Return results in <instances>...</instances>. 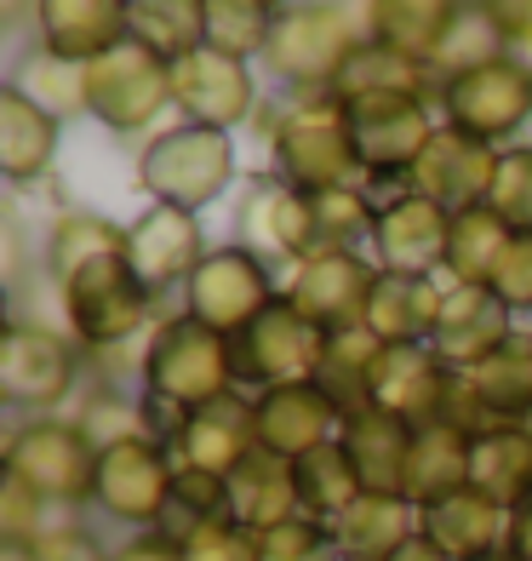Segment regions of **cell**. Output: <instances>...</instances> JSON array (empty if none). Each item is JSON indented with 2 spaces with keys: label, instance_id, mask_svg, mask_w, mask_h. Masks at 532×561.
<instances>
[{
  "label": "cell",
  "instance_id": "cell-36",
  "mask_svg": "<svg viewBox=\"0 0 532 561\" xmlns=\"http://www.w3.org/2000/svg\"><path fill=\"white\" fill-rule=\"evenodd\" d=\"M132 41L177 64L207 46V0H132Z\"/></svg>",
  "mask_w": 532,
  "mask_h": 561
},
{
  "label": "cell",
  "instance_id": "cell-58",
  "mask_svg": "<svg viewBox=\"0 0 532 561\" xmlns=\"http://www.w3.org/2000/svg\"><path fill=\"white\" fill-rule=\"evenodd\" d=\"M527 344H532V333H527Z\"/></svg>",
  "mask_w": 532,
  "mask_h": 561
},
{
  "label": "cell",
  "instance_id": "cell-37",
  "mask_svg": "<svg viewBox=\"0 0 532 561\" xmlns=\"http://www.w3.org/2000/svg\"><path fill=\"white\" fill-rule=\"evenodd\" d=\"M516 229L504 224L493 207H475L452 218V247H447V275L464 280V287H493L498 259L510 252Z\"/></svg>",
  "mask_w": 532,
  "mask_h": 561
},
{
  "label": "cell",
  "instance_id": "cell-32",
  "mask_svg": "<svg viewBox=\"0 0 532 561\" xmlns=\"http://www.w3.org/2000/svg\"><path fill=\"white\" fill-rule=\"evenodd\" d=\"M470 488L516 510L532 499V430L527 424H487L470 442Z\"/></svg>",
  "mask_w": 532,
  "mask_h": 561
},
{
  "label": "cell",
  "instance_id": "cell-11",
  "mask_svg": "<svg viewBox=\"0 0 532 561\" xmlns=\"http://www.w3.org/2000/svg\"><path fill=\"white\" fill-rule=\"evenodd\" d=\"M172 104V64L149 46L126 41L97 64H86V115L109 133H143Z\"/></svg>",
  "mask_w": 532,
  "mask_h": 561
},
{
  "label": "cell",
  "instance_id": "cell-33",
  "mask_svg": "<svg viewBox=\"0 0 532 561\" xmlns=\"http://www.w3.org/2000/svg\"><path fill=\"white\" fill-rule=\"evenodd\" d=\"M470 430L459 424H424L413 436V458H407V488L401 499H413L418 510L441 504L452 493L470 488Z\"/></svg>",
  "mask_w": 532,
  "mask_h": 561
},
{
  "label": "cell",
  "instance_id": "cell-22",
  "mask_svg": "<svg viewBox=\"0 0 532 561\" xmlns=\"http://www.w3.org/2000/svg\"><path fill=\"white\" fill-rule=\"evenodd\" d=\"M35 46L63 64H97L132 41V0H35Z\"/></svg>",
  "mask_w": 532,
  "mask_h": 561
},
{
  "label": "cell",
  "instance_id": "cell-41",
  "mask_svg": "<svg viewBox=\"0 0 532 561\" xmlns=\"http://www.w3.org/2000/svg\"><path fill=\"white\" fill-rule=\"evenodd\" d=\"M275 35V7L264 0H207V46L230 58H264V46Z\"/></svg>",
  "mask_w": 532,
  "mask_h": 561
},
{
  "label": "cell",
  "instance_id": "cell-15",
  "mask_svg": "<svg viewBox=\"0 0 532 561\" xmlns=\"http://www.w3.org/2000/svg\"><path fill=\"white\" fill-rule=\"evenodd\" d=\"M372 280L378 270L361 259V252H344V247H321L310 252L292 280H287V304L303 316V321H315L326 339L333 333H349V327H367V298H372Z\"/></svg>",
  "mask_w": 532,
  "mask_h": 561
},
{
  "label": "cell",
  "instance_id": "cell-17",
  "mask_svg": "<svg viewBox=\"0 0 532 561\" xmlns=\"http://www.w3.org/2000/svg\"><path fill=\"white\" fill-rule=\"evenodd\" d=\"M447 247H452V213L436 207L429 195H418V190L401 184L395 195L378 201V218H372L378 270L441 275V270H447Z\"/></svg>",
  "mask_w": 532,
  "mask_h": 561
},
{
  "label": "cell",
  "instance_id": "cell-9",
  "mask_svg": "<svg viewBox=\"0 0 532 561\" xmlns=\"http://www.w3.org/2000/svg\"><path fill=\"white\" fill-rule=\"evenodd\" d=\"M441 126H459V133L481 138V144H504L516 138L532 121V64L521 53H504L493 64H475L464 75L441 81Z\"/></svg>",
  "mask_w": 532,
  "mask_h": 561
},
{
  "label": "cell",
  "instance_id": "cell-6",
  "mask_svg": "<svg viewBox=\"0 0 532 561\" xmlns=\"http://www.w3.org/2000/svg\"><path fill=\"white\" fill-rule=\"evenodd\" d=\"M7 476L23 481L35 499L46 504H92V481H97V442L86 436L81 419H23L7 436Z\"/></svg>",
  "mask_w": 532,
  "mask_h": 561
},
{
  "label": "cell",
  "instance_id": "cell-4",
  "mask_svg": "<svg viewBox=\"0 0 532 561\" xmlns=\"http://www.w3.org/2000/svg\"><path fill=\"white\" fill-rule=\"evenodd\" d=\"M138 184L155 207H184V213L212 207L235 184V138L218 133V126L177 121L143 144Z\"/></svg>",
  "mask_w": 532,
  "mask_h": 561
},
{
  "label": "cell",
  "instance_id": "cell-28",
  "mask_svg": "<svg viewBox=\"0 0 532 561\" xmlns=\"http://www.w3.org/2000/svg\"><path fill=\"white\" fill-rule=\"evenodd\" d=\"M424 533V510L401 493H361L333 522V545L344 561H390L407 539Z\"/></svg>",
  "mask_w": 532,
  "mask_h": 561
},
{
  "label": "cell",
  "instance_id": "cell-23",
  "mask_svg": "<svg viewBox=\"0 0 532 561\" xmlns=\"http://www.w3.org/2000/svg\"><path fill=\"white\" fill-rule=\"evenodd\" d=\"M126 252H132V270L149 293L166 287H189V275L207 259V236H200V213L184 207H149L126 224Z\"/></svg>",
  "mask_w": 532,
  "mask_h": 561
},
{
  "label": "cell",
  "instance_id": "cell-2",
  "mask_svg": "<svg viewBox=\"0 0 532 561\" xmlns=\"http://www.w3.org/2000/svg\"><path fill=\"white\" fill-rule=\"evenodd\" d=\"M138 378H143V413L155 419L149 430L161 442L177 430L184 413L241 390L235 385V344L223 333H212V327H200L195 316H166L149 333Z\"/></svg>",
  "mask_w": 532,
  "mask_h": 561
},
{
  "label": "cell",
  "instance_id": "cell-30",
  "mask_svg": "<svg viewBox=\"0 0 532 561\" xmlns=\"http://www.w3.org/2000/svg\"><path fill=\"white\" fill-rule=\"evenodd\" d=\"M58 115L35 104L23 87H0V172L12 184H35V178L53 172V156H58Z\"/></svg>",
  "mask_w": 532,
  "mask_h": 561
},
{
  "label": "cell",
  "instance_id": "cell-46",
  "mask_svg": "<svg viewBox=\"0 0 532 561\" xmlns=\"http://www.w3.org/2000/svg\"><path fill=\"white\" fill-rule=\"evenodd\" d=\"M258 539H264V561H344L333 545V527L315 516H292L281 527L258 533Z\"/></svg>",
  "mask_w": 532,
  "mask_h": 561
},
{
  "label": "cell",
  "instance_id": "cell-40",
  "mask_svg": "<svg viewBox=\"0 0 532 561\" xmlns=\"http://www.w3.org/2000/svg\"><path fill=\"white\" fill-rule=\"evenodd\" d=\"M504 53H516V46L504 41V30L493 23V12L475 7V0H464V12L452 18V30H447V41H441L436 64H429V75L452 81V75H464V69H475V64H493V58H504Z\"/></svg>",
  "mask_w": 532,
  "mask_h": 561
},
{
  "label": "cell",
  "instance_id": "cell-43",
  "mask_svg": "<svg viewBox=\"0 0 532 561\" xmlns=\"http://www.w3.org/2000/svg\"><path fill=\"white\" fill-rule=\"evenodd\" d=\"M310 207H315V236H321V247H344V252L361 247V241L372 236V218H378V201H372L361 184L321 190V195H310Z\"/></svg>",
  "mask_w": 532,
  "mask_h": 561
},
{
  "label": "cell",
  "instance_id": "cell-29",
  "mask_svg": "<svg viewBox=\"0 0 532 561\" xmlns=\"http://www.w3.org/2000/svg\"><path fill=\"white\" fill-rule=\"evenodd\" d=\"M413 424H401L395 413H378V407H361L349 413L338 442L349 453V465L361 470V488L367 493H401L407 488V458H413Z\"/></svg>",
  "mask_w": 532,
  "mask_h": 561
},
{
  "label": "cell",
  "instance_id": "cell-8",
  "mask_svg": "<svg viewBox=\"0 0 532 561\" xmlns=\"http://www.w3.org/2000/svg\"><path fill=\"white\" fill-rule=\"evenodd\" d=\"M172 493H177V465H172L161 436H126V442L97 447L92 504L104 510L109 522L155 533L172 510Z\"/></svg>",
  "mask_w": 532,
  "mask_h": 561
},
{
  "label": "cell",
  "instance_id": "cell-51",
  "mask_svg": "<svg viewBox=\"0 0 532 561\" xmlns=\"http://www.w3.org/2000/svg\"><path fill=\"white\" fill-rule=\"evenodd\" d=\"M115 561H184V545L172 539V533H138V539H126L115 550Z\"/></svg>",
  "mask_w": 532,
  "mask_h": 561
},
{
  "label": "cell",
  "instance_id": "cell-48",
  "mask_svg": "<svg viewBox=\"0 0 532 561\" xmlns=\"http://www.w3.org/2000/svg\"><path fill=\"white\" fill-rule=\"evenodd\" d=\"M35 561H115V550H104L92 527L81 522H58L35 539Z\"/></svg>",
  "mask_w": 532,
  "mask_h": 561
},
{
  "label": "cell",
  "instance_id": "cell-7",
  "mask_svg": "<svg viewBox=\"0 0 532 561\" xmlns=\"http://www.w3.org/2000/svg\"><path fill=\"white\" fill-rule=\"evenodd\" d=\"M338 104L349 110V138L367 184H407L429 138L441 133L418 92H367V98H338Z\"/></svg>",
  "mask_w": 532,
  "mask_h": 561
},
{
  "label": "cell",
  "instance_id": "cell-20",
  "mask_svg": "<svg viewBox=\"0 0 532 561\" xmlns=\"http://www.w3.org/2000/svg\"><path fill=\"white\" fill-rule=\"evenodd\" d=\"M166 453L177 470H207V476H223L241 465L246 453H258V419H252V396H223V401H207L195 413L177 419V430L166 436Z\"/></svg>",
  "mask_w": 532,
  "mask_h": 561
},
{
  "label": "cell",
  "instance_id": "cell-38",
  "mask_svg": "<svg viewBox=\"0 0 532 561\" xmlns=\"http://www.w3.org/2000/svg\"><path fill=\"white\" fill-rule=\"evenodd\" d=\"M429 81H436L429 64L401 58V53H390V46H378V41H361L355 58L344 64L333 98H367V92H418V98H429Z\"/></svg>",
  "mask_w": 532,
  "mask_h": 561
},
{
  "label": "cell",
  "instance_id": "cell-49",
  "mask_svg": "<svg viewBox=\"0 0 532 561\" xmlns=\"http://www.w3.org/2000/svg\"><path fill=\"white\" fill-rule=\"evenodd\" d=\"M493 293L504 298V310H532V236H516L510 252L493 270Z\"/></svg>",
  "mask_w": 532,
  "mask_h": 561
},
{
  "label": "cell",
  "instance_id": "cell-45",
  "mask_svg": "<svg viewBox=\"0 0 532 561\" xmlns=\"http://www.w3.org/2000/svg\"><path fill=\"white\" fill-rule=\"evenodd\" d=\"M177 545H184V561H264V539L252 527H241L235 516L200 522Z\"/></svg>",
  "mask_w": 532,
  "mask_h": 561
},
{
  "label": "cell",
  "instance_id": "cell-55",
  "mask_svg": "<svg viewBox=\"0 0 532 561\" xmlns=\"http://www.w3.org/2000/svg\"><path fill=\"white\" fill-rule=\"evenodd\" d=\"M0 561H35V545H7L0 539Z\"/></svg>",
  "mask_w": 532,
  "mask_h": 561
},
{
  "label": "cell",
  "instance_id": "cell-26",
  "mask_svg": "<svg viewBox=\"0 0 532 561\" xmlns=\"http://www.w3.org/2000/svg\"><path fill=\"white\" fill-rule=\"evenodd\" d=\"M441 298L447 287L436 275H401V270H378L372 298H367V333L378 344H429L441 321Z\"/></svg>",
  "mask_w": 532,
  "mask_h": 561
},
{
  "label": "cell",
  "instance_id": "cell-16",
  "mask_svg": "<svg viewBox=\"0 0 532 561\" xmlns=\"http://www.w3.org/2000/svg\"><path fill=\"white\" fill-rule=\"evenodd\" d=\"M452 385H459V367H447L429 344H384L372 362V385L367 401L378 413H395L401 424H441L447 419V401Z\"/></svg>",
  "mask_w": 532,
  "mask_h": 561
},
{
  "label": "cell",
  "instance_id": "cell-18",
  "mask_svg": "<svg viewBox=\"0 0 532 561\" xmlns=\"http://www.w3.org/2000/svg\"><path fill=\"white\" fill-rule=\"evenodd\" d=\"M258 104V87H252V64L230 58L218 46H200V53L172 64V110L195 121V126H218V133H235Z\"/></svg>",
  "mask_w": 532,
  "mask_h": 561
},
{
  "label": "cell",
  "instance_id": "cell-27",
  "mask_svg": "<svg viewBox=\"0 0 532 561\" xmlns=\"http://www.w3.org/2000/svg\"><path fill=\"white\" fill-rule=\"evenodd\" d=\"M424 533L436 539L452 561H498L510 556V510L487 493H452L424 510Z\"/></svg>",
  "mask_w": 532,
  "mask_h": 561
},
{
  "label": "cell",
  "instance_id": "cell-42",
  "mask_svg": "<svg viewBox=\"0 0 532 561\" xmlns=\"http://www.w3.org/2000/svg\"><path fill=\"white\" fill-rule=\"evenodd\" d=\"M12 87H23L35 98V104H46L58 121L63 115H86V64H63L53 53H35L23 58V69L12 75Z\"/></svg>",
  "mask_w": 532,
  "mask_h": 561
},
{
  "label": "cell",
  "instance_id": "cell-31",
  "mask_svg": "<svg viewBox=\"0 0 532 561\" xmlns=\"http://www.w3.org/2000/svg\"><path fill=\"white\" fill-rule=\"evenodd\" d=\"M230 516L252 533H269V527H281L292 516H303V504H298V476H292V458L281 453H246L241 465L230 470Z\"/></svg>",
  "mask_w": 532,
  "mask_h": 561
},
{
  "label": "cell",
  "instance_id": "cell-13",
  "mask_svg": "<svg viewBox=\"0 0 532 561\" xmlns=\"http://www.w3.org/2000/svg\"><path fill=\"white\" fill-rule=\"evenodd\" d=\"M74 378H81V355L63 333L41 321H12L0 333V401L23 407V413H53L58 401H69Z\"/></svg>",
  "mask_w": 532,
  "mask_h": 561
},
{
  "label": "cell",
  "instance_id": "cell-3",
  "mask_svg": "<svg viewBox=\"0 0 532 561\" xmlns=\"http://www.w3.org/2000/svg\"><path fill=\"white\" fill-rule=\"evenodd\" d=\"M269 172L281 184L321 195L361 178L355 161V138H349V110L333 92H292L281 110H269Z\"/></svg>",
  "mask_w": 532,
  "mask_h": 561
},
{
  "label": "cell",
  "instance_id": "cell-21",
  "mask_svg": "<svg viewBox=\"0 0 532 561\" xmlns=\"http://www.w3.org/2000/svg\"><path fill=\"white\" fill-rule=\"evenodd\" d=\"M252 419H258V447L281 453V458H303L326 442H338L344 407L326 396L321 378H303V385L258 390L252 396Z\"/></svg>",
  "mask_w": 532,
  "mask_h": 561
},
{
  "label": "cell",
  "instance_id": "cell-52",
  "mask_svg": "<svg viewBox=\"0 0 532 561\" xmlns=\"http://www.w3.org/2000/svg\"><path fill=\"white\" fill-rule=\"evenodd\" d=\"M510 556L516 561H532V499H521L510 510Z\"/></svg>",
  "mask_w": 532,
  "mask_h": 561
},
{
  "label": "cell",
  "instance_id": "cell-35",
  "mask_svg": "<svg viewBox=\"0 0 532 561\" xmlns=\"http://www.w3.org/2000/svg\"><path fill=\"white\" fill-rule=\"evenodd\" d=\"M292 476H298L303 516H315V522H326V527H333L344 510L367 493V488H361V470H355L349 453H344V442H326V447H315V453L292 458Z\"/></svg>",
  "mask_w": 532,
  "mask_h": 561
},
{
  "label": "cell",
  "instance_id": "cell-24",
  "mask_svg": "<svg viewBox=\"0 0 532 561\" xmlns=\"http://www.w3.org/2000/svg\"><path fill=\"white\" fill-rule=\"evenodd\" d=\"M510 333V310L493 287H464V280H447V298H441V321H436V339L429 350L441 355L447 367H475L487 362L493 350H504Z\"/></svg>",
  "mask_w": 532,
  "mask_h": 561
},
{
  "label": "cell",
  "instance_id": "cell-39",
  "mask_svg": "<svg viewBox=\"0 0 532 561\" xmlns=\"http://www.w3.org/2000/svg\"><path fill=\"white\" fill-rule=\"evenodd\" d=\"M378 350H384V344H378L367 327H349V333H333V339H326L321 385H326V396L344 407V419H349V413H361V407H372V401H367V385H372Z\"/></svg>",
  "mask_w": 532,
  "mask_h": 561
},
{
  "label": "cell",
  "instance_id": "cell-53",
  "mask_svg": "<svg viewBox=\"0 0 532 561\" xmlns=\"http://www.w3.org/2000/svg\"><path fill=\"white\" fill-rule=\"evenodd\" d=\"M390 561H452V556H447L436 539H429V533H418V539H407V545H401Z\"/></svg>",
  "mask_w": 532,
  "mask_h": 561
},
{
  "label": "cell",
  "instance_id": "cell-1",
  "mask_svg": "<svg viewBox=\"0 0 532 561\" xmlns=\"http://www.w3.org/2000/svg\"><path fill=\"white\" fill-rule=\"evenodd\" d=\"M46 275L63 298V321L74 344L86 350H120L138 339L149 321L155 293L138 280L132 252H126V224L104 213H63L46 236Z\"/></svg>",
  "mask_w": 532,
  "mask_h": 561
},
{
  "label": "cell",
  "instance_id": "cell-5",
  "mask_svg": "<svg viewBox=\"0 0 532 561\" xmlns=\"http://www.w3.org/2000/svg\"><path fill=\"white\" fill-rule=\"evenodd\" d=\"M355 46H361V30H355L344 0H292L275 12L264 69L292 92H333Z\"/></svg>",
  "mask_w": 532,
  "mask_h": 561
},
{
  "label": "cell",
  "instance_id": "cell-44",
  "mask_svg": "<svg viewBox=\"0 0 532 561\" xmlns=\"http://www.w3.org/2000/svg\"><path fill=\"white\" fill-rule=\"evenodd\" d=\"M487 207L510 224L516 236H532V144L498 149V178H493Z\"/></svg>",
  "mask_w": 532,
  "mask_h": 561
},
{
  "label": "cell",
  "instance_id": "cell-19",
  "mask_svg": "<svg viewBox=\"0 0 532 561\" xmlns=\"http://www.w3.org/2000/svg\"><path fill=\"white\" fill-rule=\"evenodd\" d=\"M493 178H498V149L470 138V133H459V126H441V133L429 138V149L418 156L407 190L429 195L436 207H447L452 218H459V213L487 207Z\"/></svg>",
  "mask_w": 532,
  "mask_h": 561
},
{
  "label": "cell",
  "instance_id": "cell-34",
  "mask_svg": "<svg viewBox=\"0 0 532 561\" xmlns=\"http://www.w3.org/2000/svg\"><path fill=\"white\" fill-rule=\"evenodd\" d=\"M464 385L487 424H527L532 419V344L510 339L487 362L464 367Z\"/></svg>",
  "mask_w": 532,
  "mask_h": 561
},
{
  "label": "cell",
  "instance_id": "cell-50",
  "mask_svg": "<svg viewBox=\"0 0 532 561\" xmlns=\"http://www.w3.org/2000/svg\"><path fill=\"white\" fill-rule=\"evenodd\" d=\"M475 7L493 12V23L510 46H532V0H475Z\"/></svg>",
  "mask_w": 532,
  "mask_h": 561
},
{
  "label": "cell",
  "instance_id": "cell-47",
  "mask_svg": "<svg viewBox=\"0 0 532 561\" xmlns=\"http://www.w3.org/2000/svg\"><path fill=\"white\" fill-rule=\"evenodd\" d=\"M46 533V499H35L23 481H0V539L7 545H35Z\"/></svg>",
  "mask_w": 532,
  "mask_h": 561
},
{
  "label": "cell",
  "instance_id": "cell-54",
  "mask_svg": "<svg viewBox=\"0 0 532 561\" xmlns=\"http://www.w3.org/2000/svg\"><path fill=\"white\" fill-rule=\"evenodd\" d=\"M23 275V236H18V213H7V280L18 287Z\"/></svg>",
  "mask_w": 532,
  "mask_h": 561
},
{
  "label": "cell",
  "instance_id": "cell-25",
  "mask_svg": "<svg viewBox=\"0 0 532 561\" xmlns=\"http://www.w3.org/2000/svg\"><path fill=\"white\" fill-rule=\"evenodd\" d=\"M361 41H378L401 58L436 64L452 18L464 12V0H344Z\"/></svg>",
  "mask_w": 532,
  "mask_h": 561
},
{
  "label": "cell",
  "instance_id": "cell-12",
  "mask_svg": "<svg viewBox=\"0 0 532 561\" xmlns=\"http://www.w3.org/2000/svg\"><path fill=\"white\" fill-rule=\"evenodd\" d=\"M230 344H235V385L246 390L303 385V378H321V362H326V333L292 310L287 293Z\"/></svg>",
  "mask_w": 532,
  "mask_h": 561
},
{
  "label": "cell",
  "instance_id": "cell-10",
  "mask_svg": "<svg viewBox=\"0 0 532 561\" xmlns=\"http://www.w3.org/2000/svg\"><path fill=\"white\" fill-rule=\"evenodd\" d=\"M275 298H281L275 293V270L264 259H252L241 241H230V247H212L200 259V270L189 275L184 316H195L200 327H212L223 339H241Z\"/></svg>",
  "mask_w": 532,
  "mask_h": 561
},
{
  "label": "cell",
  "instance_id": "cell-14",
  "mask_svg": "<svg viewBox=\"0 0 532 561\" xmlns=\"http://www.w3.org/2000/svg\"><path fill=\"white\" fill-rule=\"evenodd\" d=\"M235 241L252 259H264L269 270H298L310 252H321L310 195L281 184L275 172L252 178L241 190V207H235Z\"/></svg>",
  "mask_w": 532,
  "mask_h": 561
},
{
  "label": "cell",
  "instance_id": "cell-56",
  "mask_svg": "<svg viewBox=\"0 0 532 561\" xmlns=\"http://www.w3.org/2000/svg\"><path fill=\"white\" fill-rule=\"evenodd\" d=\"M264 7H275V12H281V7H292V0H264Z\"/></svg>",
  "mask_w": 532,
  "mask_h": 561
},
{
  "label": "cell",
  "instance_id": "cell-57",
  "mask_svg": "<svg viewBox=\"0 0 532 561\" xmlns=\"http://www.w3.org/2000/svg\"><path fill=\"white\" fill-rule=\"evenodd\" d=\"M527 430H532V419H527Z\"/></svg>",
  "mask_w": 532,
  "mask_h": 561
}]
</instances>
